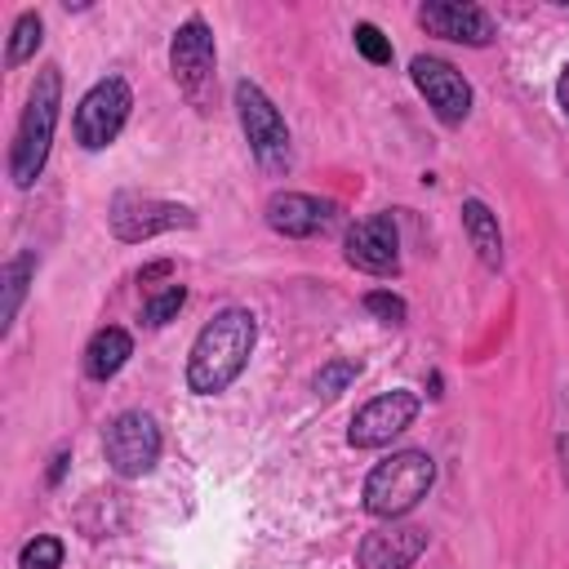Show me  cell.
Masks as SVG:
<instances>
[{
    "instance_id": "6da1fadb",
    "label": "cell",
    "mask_w": 569,
    "mask_h": 569,
    "mask_svg": "<svg viewBox=\"0 0 569 569\" xmlns=\"http://www.w3.org/2000/svg\"><path fill=\"white\" fill-rule=\"evenodd\" d=\"M253 342H258V320H253V311H244V307L218 311V316L200 329V338H196V347H191L187 387H191L196 396L227 391V387L240 378V369L249 365Z\"/></svg>"
},
{
    "instance_id": "7a4b0ae2",
    "label": "cell",
    "mask_w": 569,
    "mask_h": 569,
    "mask_svg": "<svg viewBox=\"0 0 569 569\" xmlns=\"http://www.w3.org/2000/svg\"><path fill=\"white\" fill-rule=\"evenodd\" d=\"M58 102H62V76L58 67H44L36 76V89L27 98V111L18 120V138H13V156H9V178L18 187H31L49 160V142H53V124H58Z\"/></svg>"
},
{
    "instance_id": "3957f363",
    "label": "cell",
    "mask_w": 569,
    "mask_h": 569,
    "mask_svg": "<svg viewBox=\"0 0 569 569\" xmlns=\"http://www.w3.org/2000/svg\"><path fill=\"white\" fill-rule=\"evenodd\" d=\"M436 480V462L422 449H400L391 458H382L369 480H365V511L378 520H400L405 511H413L427 489Z\"/></svg>"
},
{
    "instance_id": "277c9868",
    "label": "cell",
    "mask_w": 569,
    "mask_h": 569,
    "mask_svg": "<svg viewBox=\"0 0 569 569\" xmlns=\"http://www.w3.org/2000/svg\"><path fill=\"white\" fill-rule=\"evenodd\" d=\"M133 107V93L124 84V76H102L76 107V142L89 151H102L107 142H116V133L124 129Z\"/></svg>"
},
{
    "instance_id": "5b68a950",
    "label": "cell",
    "mask_w": 569,
    "mask_h": 569,
    "mask_svg": "<svg viewBox=\"0 0 569 569\" xmlns=\"http://www.w3.org/2000/svg\"><path fill=\"white\" fill-rule=\"evenodd\" d=\"M236 111H240V124H244V138H249L258 164L271 173L289 169V129H284L280 111L271 107V98L258 84L240 80L236 84Z\"/></svg>"
},
{
    "instance_id": "8992f818",
    "label": "cell",
    "mask_w": 569,
    "mask_h": 569,
    "mask_svg": "<svg viewBox=\"0 0 569 569\" xmlns=\"http://www.w3.org/2000/svg\"><path fill=\"white\" fill-rule=\"evenodd\" d=\"M102 449H107V462L116 476L133 480V476H147L160 458V431L147 413H120L107 436H102Z\"/></svg>"
},
{
    "instance_id": "52a82bcc",
    "label": "cell",
    "mask_w": 569,
    "mask_h": 569,
    "mask_svg": "<svg viewBox=\"0 0 569 569\" xmlns=\"http://www.w3.org/2000/svg\"><path fill=\"white\" fill-rule=\"evenodd\" d=\"M413 418H418V396L413 391H387V396H373L351 418L347 440L356 449H378V445H391V436H400Z\"/></svg>"
},
{
    "instance_id": "ba28073f",
    "label": "cell",
    "mask_w": 569,
    "mask_h": 569,
    "mask_svg": "<svg viewBox=\"0 0 569 569\" xmlns=\"http://www.w3.org/2000/svg\"><path fill=\"white\" fill-rule=\"evenodd\" d=\"M169 67H173V80L196 98L204 102V89L213 84V36L204 27V18H187L169 44Z\"/></svg>"
},
{
    "instance_id": "9c48e42d",
    "label": "cell",
    "mask_w": 569,
    "mask_h": 569,
    "mask_svg": "<svg viewBox=\"0 0 569 569\" xmlns=\"http://www.w3.org/2000/svg\"><path fill=\"white\" fill-rule=\"evenodd\" d=\"M409 76L418 84V93L436 107V116L445 124H462L467 111H471V84L462 80L458 67H449L445 58H413L409 62Z\"/></svg>"
},
{
    "instance_id": "30bf717a",
    "label": "cell",
    "mask_w": 569,
    "mask_h": 569,
    "mask_svg": "<svg viewBox=\"0 0 569 569\" xmlns=\"http://www.w3.org/2000/svg\"><path fill=\"white\" fill-rule=\"evenodd\" d=\"M191 209L182 204H169V200H151V196H120L111 204V231L120 240H147V236H160V231H173V227H191Z\"/></svg>"
},
{
    "instance_id": "8fae6325",
    "label": "cell",
    "mask_w": 569,
    "mask_h": 569,
    "mask_svg": "<svg viewBox=\"0 0 569 569\" xmlns=\"http://www.w3.org/2000/svg\"><path fill=\"white\" fill-rule=\"evenodd\" d=\"M347 262L369 276H391L400 267V236L391 213H373L347 231Z\"/></svg>"
},
{
    "instance_id": "7c38bea8",
    "label": "cell",
    "mask_w": 569,
    "mask_h": 569,
    "mask_svg": "<svg viewBox=\"0 0 569 569\" xmlns=\"http://www.w3.org/2000/svg\"><path fill=\"white\" fill-rule=\"evenodd\" d=\"M422 551H427V529L422 525L387 520V525L365 533L356 556H360V569H409Z\"/></svg>"
},
{
    "instance_id": "4fadbf2b",
    "label": "cell",
    "mask_w": 569,
    "mask_h": 569,
    "mask_svg": "<svg viewBox=\"0 0 569 569\" xmlns=\"http://www.w3.org/2000/svg\"><path fill=\"white\" fill-rule=\"evenodd\" d=\"M418 22L445 40H458V44H489L498 36L493 18L480 9V4H458V0H431L418 9Z\"/></svg>"
},
{
    "instance_id": "5bb4252c",
    "label": "cell",
    "mask_w": 569,
    "mask_h": 569,
    "mask_svg": "<svg viewBox=\"0 0 569 569\" xmlns=\"http://www.w3.org/2000/svg\"><path fill=\"white\" fill-rule=\"evenodd\" d=\"M329 222V204H320L316 196H302V191H280L267 200V227L280 231V236H316L320 227Z\"/></svg>"
},
{
    "instance_id": "9a60e30c",
    "label": "cell",
    "mask_w": 569,
    "mask_h": 569,
    "mask_svg": "<svg viewBox=\"0 0 569 569\" xmlns=\"http://www.w3.org/2000/svg\"><path fill=\"white\" fill-rule=\"evenodd\" d=\"M129 356H133V338H129L124 329L107 325V329H98V333L89 338V347H84V373L98 378V382H107V378H116V373L124 369Z\"/></svg>"
},
{
    "instance_id": "2e32d148",
    "label": "cell",
    "mask_w": 569,
    "mask_h": 569,
    "mask_svg": "<svg viewBox=\"0 0 569 569\" xmlns=\"http://www.w3.org/2000/svg\"><path fill=\"white\" fill-rule=\"evenodd\" d=\"M462 227H467L471 249L480 253V262L498 267L502 262V236H498V218L489 213L485 200H462Z\"/></svg>"
},
{
    "instance_id": "e0dca14e",
    "label": "cell",
    "mask_w": 569,
    "mask_h": 569,
    "mask_svg": "<svg viewBox=\"0 0 569 569\" xmlns=\"http://www.w3.org/2000/svg\"><path fill=\"white\" fill-rule=\"evenodd\" d=\"M40 31H44V27H40V13H31V9L13 22V40H9V53H4V58H9V67L27 62V58L40 49Z\"/></svg>"
},
{
    "instance_id": "ac0fdd59",
    "label": "cell",
    "mask_w": 569,
    "mask_h": 569,
    "mask_svg": "<svg viewBox=\"0 0 569 569\" xmlns=\"http://www.w3.org/2000/svg\"><path fill=\"white\" fill-rule=\"evenodd\" d=\"M27 276H31V253L13 258L9 271H4V311H0L4 325L18 316V302H22V293H27Z\"/></svg>"
},
{
    "instance_id": "d6986e66",
    "label": "cell",
    "mask_w": 569,
    "mask_h": 569,
    "mask_svg": "<svg viewBox=\"0 0 569 569\" xmlns=\"http://www.w3.org/2000/svg\"><path fill=\"white\" fill-rule=\"evenodd\" d=\"M182 302H187V289H182V284H164V293L147 298L142 320H147V325H169V320L178 316V307H182Z\"/></svg>"
},
{
    "instance_id": "ffe728a7",
    "label": "cell",
    "mask_w": 569,
    "mask_h": 569,
    "mask_svg": "<svg viewBox=\"0 0 569 569\" xmlns=\"http://www.w3.org/2000/svg\"><path fill=\"white\" fill-rule=\"evenodd\" d=\"M18 565H22V569H58V565H62V542L44 533V538H36V542L22 547Z\"/></svg>"
},
{
    "instance_id": "44dd1931",
    "label": "cell",
    "mask_w": 569,
    "mask_h": 569,
    "mask_svg": "<svg viewBox=\"0 0 569 569\" xmlns=\"http://www.w3.org/2000/svg\"><path fill=\"white\" fill-rule=\"evenodd\" d=\"M360 378V365L356 360H329L320 373H316V391L320 396H338L347 382H356Z\"/></svg>"
},
{
    "instance_id": "7402d4cb",
    "label": "cell",
    "mask_w": 569,
    "mask_h": 569,
    "mask_svg": "<svg viewBox=\"0 0 569 569\" xmlns=\"http://www.w3.org/2000/svg\"><path fill=\"white\" fill-rule=\"evenodd\" d=\"M351 36H356V49H360L369 62H378V67H382V62H391V44L382 40V31H378L373 22H356V31H351Z\"/></svg>"
},
{
    "instance_id": "603a6c76",
    "label": "cell",
    "mask_w": 569,
    "mask_h": 569,
    "mask_svg": "<svg viewBox=\"0 0 569 569\" xmlns=\"http://www.w3.org/2000/svg\"><path fill=\"white\" fill-rule=\"evenodd\" d=\"M365 311H373L382 325H405V302L396 298V293H387V289H373V293H365Z\"/></svg>"
},
{
    "instance_id": "cb8c5ba5",
    "label": "cell",
    "mask_w": 569,
    "mask_h": 569,
    "mask_svg": "<svg viewBox=\"0 0 569 569\" xmlns=\"http://www.w3.org/2000/svg\"><path fill=\"white\" fill-rule=\"evenodd\" d=\"M169 271H173L169 262H151V267H142V271H138V280L147 284V280H156V276H169Z\"/></svg>"
},
{
    "instance_id": "d4e9b609",
    "label": "cell",
    "mask_w": 569,
    "mask_h": 569,
    "mask_svg": "<svg viewBox=\"0 0 569 569\" xmlns=\"http://www.w3.org/2000/svg\"><path fill=\"white\" fill-rule=\"evenodd\" d=\"M556 98H560V107H565V116H569V67H565V76H560V84H556Z\"/></svg>"
}]
</instances>
